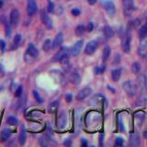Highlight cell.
I'll list each match as a JSON object with an SVG mask.
<instances>
[{"mask_svg":"<svg viewBox=\"0 0 147 147\" xmlns=\"http://www.w3.org/2000/svg\"><path fill=\"white\" fill-rule=\"evenodd\" d=\"M131 41H132V33H131V26H128V28L125 31L124 35L122 39V47L124 53H130L131 51Z\"/></svg>","mask_w":147,"mask_h":147,"instance_id":"cell-1","label":"cell"},{"mask_svg":"<svg viewBox=\"0 0 147 147\" xmlns=\"http://www.w3.org/2000/svg\"><path fill=\"white\" fill-rule=\"evenodd\" d=\"M101 5L110 17H113L116 13V7L112 0H101Z\"/></svg>","mask_w":147,"mask_h":147,"instance_id":"cell-2","label":"cell"},{"mask_svg":"<svg viewBox=\"0 0 147 147\" xmlns=\"http://www.w3.org/2000/svg\"><path fill=\"white\" fill-rule=\"evenodd\" d=\"M122 86H123V90L128 94V96L133 97L136 94V86L131 80L124 82Z\"/></svg>","mask_w":147,"mask_h":147,"instance_id":"cell-3","label":"cell"},{"mask_svg":"<svg viewBox=\"0 0 147 147\" xmlns=\"http://www.w3.org/2000/svg\"><path fill=\"white\" fill-rule=\"evenodd\" d=\"M91 93H92V88H90V86H86V88L81 89L80 91L77 93L76 98V100L82 101V100H84L85 98H88V96H90Z\"/></svg>","mask_w":147,"mask_h":147,"instance_id":"cell-4","label":"cell"},{"mask_svg":"<svg viewBox=\"0 0 147 147\" xmlns=\"http://www.w3.org/2000/svg\"><path fill=\"white\" fill-rule=\"evenodd\" d=\"M98 47V42L97 41H90L89 42H88V44L86 45L85 53L88 55H92L94 54L95 51H97Z\"/></svg>","mask_w":147,"mask_h":147,"instance_id":"cell-5","label":"cell"},{"mask_svg":"<svg viewBox=\"0 0 147 147\" xmlns=\"http://www.w3.org/2000/svg\"><path fill=\"white\" fill-rule=\"evenodd\" d=\"M41 22L46 26V28H48L49 29L53 28V20L51 19V18L46 13L45 10L41 11Z\"/></svg>","mask_w":147,"mask_h":147,"instance_id":"cell-6","label":"cell"},{"mask_svg":"<svg viewBox=\"0 0 147 147\" xmlns=\"http://www.w3.org/2000/svg\"><path fill=\"white\" fill-rule=\"evenodd\" d=\"M38 10V6L35 0H28L27 3V13L29 16H33Z\"/></svg>","mask_w":147,"mask_h":147,"instance_id":"cell-7","label":"cell"},{"mask_svg":"<svg viewBox=\"0 0 147 147\" xmlns=\"http://www.w3.org/2000/svg\"><path fill=\"white\" fill-rule=\"evenodd\" d=\"M83 44H84L83 41H78L73 45V47L71 48V53L73 56H77L81 53V50L83 48Z\"/></svg>","mask_w":147,"mask_h":147,"instance_id":"cell-8","label":"cell"},{"mask_svg":"<svg viewBox=\"0 0 147 147\" xmlns=\"http://www.w3.org/2000/svg\"><path fill=\"white\" fill-rule=\"evenodd\" d=\"M19 20V12L18 9H13L10 12V24L14 27H17Z\"/></svg>","mask_w":147,"mask_h":147,"instance_id":"cell-9","label":"cell"},{"mask_svg":"<svg viewBox=\"0 0 147 147\" xmlns=\"http://www.w3.org/2000/svg\"><path fill=\"white\" fill-rule=\"evenodd\" d=\"M139 39L140 43L147 44V25H144L139 31Z\"/></svg>","mask_w":147,"mask_h":147,"instance_id":"cell-10","label":"cell"},{"mask_svg":"<svg viewBox=\"0 0 147 147\" xmlns=\"http://www.w3.org/2000/svg\"><path fill=\"white\" fill-rule=\"evenodd\" d=\"M59 62L62 63L63 69L66 72L69 70V69H70V64H69V55H68V53H66V51L61 56V58L59 59Z\"/></svg>","mask_w":147,"mask_h":147,"instance_id":"cell-11","label":"cell"},{"mask_svg":"<svg viewBox=\"0 0 147 147\" xmlns=\"http://www.w3.org/2000/svg\"><path fill=\"white\" fill-rule=\"evenodd\" d=\"M67 124V115L65 112H62L57 119V125L60 129H63Z\"/></svg>","mask_w":147,"mask_h":147,"instance_id":"cell-12","label":"cell"},{"mask_svg":"<svg viewBox=\"0 0 147 147\" xmlns=\"http://www.w3.org/2000/svg\"><path fill=\"white\" fill-rule=\"evenodd\" d=\"M102 101H106V98H104V96L101 94H98L95 95V96L89 100V104L92 106H98L99 103H101Z\"/></svg>","mask_w":147,"mask_h":147,"instance_id":"cell-13","label":"cell"},{"mask_svg":"<svg viewBox=\"0 0 147 147\" xmlns=\"http://www.w3.org/2000/svg\"><path fill=\"white\" fill-rule=\"evenodd\" d=\"M69 80H70V82L74 85H79L81 83V76L76 71H74L70 74Z\"/></svg>","mask_w":147,"mask_h":147,"instance_id":"cell-14","label":"cell"},{"mask_svg":"<svg viewBox=\"0 0 147 147\" xmlns=\"http://www.w3.org/2000/svg\"><path fill=\"white\" fill-rule=\"evenodd\" d=\"M26 54H28L29 56H31V57H32L33 59H35L39 55V51L37 50V48L32 44V43H29Z\"/></svg>","mask_w":147,"mask_h":147,"instance_id":"cell-15","label":"cell"},{"mask_svg":"<svg viewBox=\"0 0 147 147\" xmlns=\"http://www.w3.org/2000/svg\"><path fill=\"white\" fill-rule=\"evenodd\" d=\"M122 4H123L124 9L127 13H131L134 9V3H133V0H122Z\"/></svg>","mask_w":147,"mask_h":147,"instance_id":"cell-16","label":"cell"},{"mask_svg":"<svg viewBox=\"0 0 147 147\" xmlns=\"http://www.w3.org/2000/svg\"><path fill=\"white\" fill-rule=\"evenodd\" d=\"M62 43H63V34L58 33L53 40V42L51 43V49H57L59 46H61Z\"/></svg>","mask_w":147,"mask_h":147,"instance_id":"cell-17","label":"cell"},{"mask_svg":"<svg viewBox=\"0 0 147 147\" xmlns=\"http://www.w3.org/2000/svg\"><path fill=\"white\" fill-rule=\"evenodd\" d=\"M129 144L131 146H138L140 144V137L138 135V133H132L130 136Z\"/></svg>","mask_w":147,"mask_h":147,"instance_id":"cell-18","label":"cell"},{"mask_svg":"<svg viewBox=\"0 0 147 147\" xmlns=\"http://www.w3.org/2000/svg\"><path fill=\"white\" fill-rule=\"evenodd\" d=\"M138 54L142 58H147V44L140 43V46L138 48Z\"/></svg>","mask_w":147,"mask_h":147,"instance_id":"cell-19","label":"cell"},{"mask_svg":"<svg viewBox=\"0 0 147 147\" xmlns=\"http://www.w3.org/2000/svg\"><path fill=\"white\" fill-rule=\"evenodd\" d=\"M26 140H27V133H26L24 126H22V127H21V132H20L19 137V144L20 145H24L25 142H26Z\"/></svg>","mask_w":147,"mask_h":147,"instance_id":"cell-20","label":"cell"},{"mask_svg":"<svg viewBox=\"0 0 147 147\" xmlns=\"http://www.w3.org/2000/svg\"><path fill=\"white\" fill-rule=\"evenodd\" d=\"M122 76V70L120 69H114L111 71V78L114 82H118Z\"/></svg>","mask_w":147,"mask_h":147,"instance_id":"cell-21","label":"cell"},{"mask_svg":"<svg viewBox=\"0 0 147 147\" xmlns=\"http://www.w3.org/2000/svg\"><path fill=\"white\" fill-rule=\"evenodd\" d=\"M103 31H104V35L107 39H111L112 37L114 36V31L113 29H112L111 27H110V26H106V27H104V29H103Z\"/></svg>","mask_w":147,"mask_h":147,"instance_id":"cell-22","label":"cell"},{"mask_svg":"<svg viewBox=\"0 0 147 147\" xmlns=\"http://www.w3.org/2000/svg\"><path fill=\"white\" fill-rule=\"evenodd\" d=\"M11 135V132L8 129L3 130L2 132L0 133V142H6Z\"/></svg>","mask_w":147,"mask_h":147,"instance_id":"cell-23","label":"cell"},{"mask_svg":"<svg viewBox=\"0 0 147 147\" xmlns=\"http://www.w3.org/2000/svg\"><path fill=\"white\" fill-rule=\"evenodd\" d=\"M58 107H59V101L58 100L53 101L51 103H50V105L48 107V112L49 113H54L58 110Z\"/></svg>","mask_w":147,"mask_h":147,"instance_id":"cell-24","label":"cell"},{"mask_svg":"<svg viewBox=\"0 0 147 147\" xmlns=\"http://www.w3.org/2000/svg\"><path fill=\"white\" fill-rule=\"evenodd\" d=\"M110 48L109 46H106L104 50H103V53H102V60H103V62H106L108 59H109L110 57Z\"/></svg>","mask_w":147,"mask_h":147,"instance_id":"cell-25","label":"cell"},{"mask_svg":"<svg viewBox=\"0 0 147 147\" xmlns=\"http://www.w3.org/2000/svg\"><path fill=\"white\" fill-rule=\"evenodd\" d=\"M21 41V35L20 34H17V35L14 37V40H13V47L12 49H17L20 44Z\"/></svg>","mask_w":147,"mask_h":147,"instance_id":"cell-26","label":"cell"},{"mask_svg":"<svg viewBox=\"0 0 147 147\" xmlns=\"http://www.w3.org/2000/svg\"><path fill=\"white\" fill-rule=\"evenodd\" d=\"M86 31V29L84 25H78L76 28V34L77 36H82Z\"/></svg>","mask_w":147,"mask_h":147,"instance_id":"cell-27","label":"cell"},{"mask_svg":"<svg viewBox=\"0 0 147 147\" xmlns=\"http://www.w3.org/2000/svg\"><path fill=\"white\" fill-rule=\"evenodd\" d=\"M132 71L133 74H135V75H138V74L140 73L141 71V64L138 63V62H135L132 63Z\"/></svg>","mask_w":147,"mask_h":147,"instance_id":"cell-28","label":"cell"},{"mask_svg":"<svg viewBox=\"0 0 147 147\" xmlns=\"http://www.w3.org/2000/svg\"><path fill=\"white\" fill-rule=\"evenodd\" d=\"M42 49L44 51H49L51 49V41L50 39H47V40L44 41L43 46H42Z\"/></svg>","mask_w":147,"mask_h":147,"instance_id":"cell-29","label":"cell"},{"mask_svg":"<svg viewBox=\"0 0 147 147\" xmlns=\"http://www.w3.org/2000/svg\"><path fill=\"white\" fill-rule=\"evenodd\" d=\"M7 122L9 124V125H12V126H15V125L18 124V120H17V118H15L14 116H9L7 120Z\"/></svg>","mask_w":147,"mask_h":147,"instance_id":"cell-30","label":"cell"},{"mask_svg":"<svg viewBox=\"0 0 147 147\" xmlns=\"http://www.w3.org/2000/svg\"><path fill=\"white\" fill-rule=\"evenodd\" d=\"M32 94H33V97H34V98L36 99V101L37 102H39V103H43V99H42V98L40 96V94H39L36 90H33L32 91Z\"/></svg>","mask_w":147,"mask_h":147,"instance_id":"cell-31","label":"cell"},{"mask_svg":"<svg viewBox=\"0 0 147 147\" xmlns=\"http://www.w3.org/2000/svg\"><path fill=\"white\" fill-rule=\"evenodd\" d=\"M26 99H27V97H26V95H21V96L19 97V102H18V107L20 108V107H22L24 104H25V102H26Z\"/></svg>","mask_w":147,"mask_h":147,"instance_id":"cell-32","label":"cell"},{"mask_svg":"<svg viewBox=\"0 0 147 147\" xmlns=\"http://www.w3.org/2000/svg\"><path fill=\"white\" fill-rule=\"evenodd\" d=\"M106 70V66L105 65H101V66H98L95 68V73L97 75H101V74L104 73V71Z\"/></svg>","mask_w":147,"mask_h":147,"instance_id":"cell-33","label":"cell"},{"mask_svg":"<svg viewBox=\"0 0 147 147\" xmlns=\"http://www.w3.org/2000/svg\"><path fill=\"white\" fill-rule=\"evenodd\" d=\"M5 26H6V35L9 38L10 35H11V27H10V22L8 23L7 21H6L5 23Z\"/></svg>","mask_w":147,"mask_h":147,"instance_id":"cell-34","label":"cell"},{"mask_svg":"<svg viewBox=\"0 0 147 147\" xmlns=\"http://www.w3.org/2000/svg\"><path fill=\"white\" fill-rule=\"evenodd\" d=\"M40 144L41 146H48L49 145V140L47 137H41L40 139Z\"/></svg>","mask_w":147,"mask_h":147,"instance_id":"cell-35","label":"cell"},{"mask_svg":"<svg viewBox=\"0 0 147 147\" xmlns=\"http://www.w3.org/2000/svg\"><path fill=\"white\" fill-rule=\"evenodd\" d=\"M22 92H23V86H19L18 88H17L16 92H15V96L17 98H19L21 95H22Z\"/></svg>","mask_w":147,"mask_h":147,"instance_id":"cell-36","label":"cell"},{"mask_svg":"<svg viewBox=\"0 0 147 147\" xmlns=\"http://www.w3.org/2000/svg\"><path fill=\"white\" fill-rule=\"evenodd\" d=\"M123 144V139L120 137L116 138V141H115V145L116 146H122Z\"/></svg>","mask_w":147,"mask_h":147,"instance_id":"cell-37","label":"cell"},{"mask_svg":"<svg viewBox=\"0 0 147 147\" xmlns=\"http://www.w3.org/2000/svg\"><path fill=\"white\" fill-rule=\"evenodd\" d=\"M0 50H1L2 53H5L6 51V42L3 40H0Z\"/></svg>","mask_w":147,"mask_h":147,"instance_id":"cell-38","label":"cell"},{"mask_svg":"<svg viewBox=\"0 0 147 147\" xmlns=\"http://www.w3.org/2000/svg\"><path fill=\"white\" fill-rule=\"evenodd\" d=\"M93 29H94V25H93L92 22H89L88 25V27L86 28V31H88V32H91L93 31Z\"/></svg>","mask_w":147,"mask_h":147,"instance_id":"cell-39","label":"cell"},{"mask_svg":"<svg viewBox=\"0 0 147 147\" xmlns=\"http://www.w3.org/2000/svg\"><path fill=\"white\" fill-rule=\"evenodd\" d=\"M53 9H54V5H53V3L50 1L49 0V6H48V11L49 12H53Z\"/></svg>","mask_w":147,"mask_h":147,"instance_id":"cell-40","label":"cell"},{"mask_svg":"<svg viewBox=\"0 0 147 147\" xmlns=\"http://www.w3.org/2000/svg\"><path fill=\"white\" fill-rule=\"evenodd\" d=\"M72 14L74 16H78L80 15V10L78 8H74V9H72Z\"/></svg>","mask_w":147,"mask_h":147,"instance_id":"cell-41","label":"cell"},{"mask_svg":"<svg viewBox=\"0 0 147 147\" xmlns=\"http://www.w3.org/2000/svg\"><path fill=\"white\" fill-rule=\"evenodd\" d=\"M119 127H120V132H124V126H123V122H122V119L120 118V122H119Z\"/></svg>","mask_w":147,"mask_h":147,"instance_id":"cell-42","label":"cell"},{"mask_svg":"<svg viewBox=\"0 0 147 147\" xmlns=\"http://www.w3.org/2000/svg\"><path fill=\"white\" fill-rule=\"evenodd\" d=\"M4 76H5V70H4L3 65L0 63V78H2Z\"/></svg>","mask_w":147,"mask_h":147,"instance_id":"cell-43","label":"cell"},{"mask_svg":"<svg viewBox=\"0 0 147 147\" xmlns=\"http://www.w3.org/2000/svg\"><path fill=\"white\" fill-rule=\"evenodd\" d=\"M72 98H73L72 94H66V95H65V100H66L68 103H70V102L72 101Z\"/></svg>","mask_w":147,"mask_h":147,"instance_id":"cell-44","label":"cell"},{"mask_svg":"<svg viewBox=\"0 0 147 147\" xmlns=\"http://www.w3.org/2000/svg\"><path fill=\"white\" fill-rule=\"evenodd\" d=\"M103 141H104V133H101L99 135V144H100V146H103Z\"/></svg>","mask_w":147,"mask_h":147,"instance_id":"cell-45","label":"cell"},{"mask_svg":"<svg viewBox=\"0 0 147 147\" xmlns=\"http://www.w3.org/2000/svg\"><path fill=\"white\" fill-rule=\"evenodd\" d=\"M81 144L83 146H88V142H86V139H82L81 140Z\"/></svg>","mask_w":147,"mask_h":147,"instance_id":"cell-46","label":"cell"},{"mask_svg":"<svg viewBox=\"0 0 147 147\" xmlns=\"http://www.w3.org/2000/svg\"><path fill=\"white\" fill-rule=\"evenodd\" d=\"M144 81H145V88L147 90V69H146V72H145V75H144Z\"/></svg>","mask_w":147,"mask_h":147,"instance_id":"cell-47","label":"cell"},{"mask_svg":"<svg viewBox=\"0 0 147 147\" xmlns=\"http://www.w3.org/2000/svg\"><path fill=\"white\" fill-rule=\"evenodd\" d=\"M88 4H90V5H94V4H96L97 0H88Z\"/></svg>","mask_w":147,"mask_h":147,"instance_id":"cell-48","label":"cell"},{"mask_svg":"<svg viewBox=\"0 0 147 147\" xmlns=\"http://www.w3.org/2000/svg\"><path fill=\"white\" fill-rule=\"evenodd\" d=\"M64 145H71V141L69 139H67L65 142H64Z\"/></svg>","mask_w":147,"mask_h":147,"instance_id":"cell-49","label":"cell"}]
</instances>
